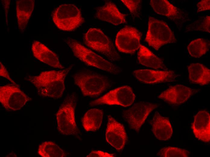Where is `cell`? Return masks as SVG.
I'll use <instances>...</instances> for the list:
<instances>
[{
	"mask_svg": "<svg viewBox=\"0 0 210 157\" xmlns=\"http://www.w3.org/2000/svg\"><path fill=\"white\" fill-rule=\"evenodd\" d=\"M142 34L136 28L126 26L117 33L115 43L120 52L130 54L134 53L139 48Z\"/></svg>",
	"mask_w": 210,
	"mask_h": 157,
	"instance_id": "11",
	"label": "cell"
},
{
	"mask_svg": "<svg viewBox=\"0 0 210 157\" xmlns=\"http://www.w3.org/2000/svg\"><path fill=\"white\" fill-rule=\"evenodd\" d=\"M73 78L75 84L85 96L97 97L112 85L107 77L91 71L77 72L74 75Z\"/></svg>",
	"mask_w": 210,
	"mask_h": 157,
	"instance_id": "2",
	"label": "cell"
},
{
	"mask_svg": "<svg viewBox=\"0 0 210 157\" xmlns=\"http://www.w3.org/2000/svg\"><path fill=\"white\" fill-rule=\"evenodd\" d=\"M135 96L132 88L128 86L118 87L109 91L100 98L90 103L91 106L105 104L119 105L124 107L131 105Z\"/></svg>",
	"mask_w": 210,
	"mask_h": 157,
	"instance_id": "10",
	"label": "cell"
},
{
	"mask_svg": "<svg viewBox=\"0 0 210 157\" xmlns=\"http://www.w3.org/2000/svg\"><path fill=\"white\" fill-rule=\"evenodd\" d=\"M16 15L18 28L21 32L26 29L34 9V0H16Z\"/></svg>",
	"mask_w": 210,
	"mask_h": 157,
	"instance_id": "20",
	"label": "cell"
},
{
	"mask_svg": "<svg viewBox=\"0 0 210 157\" xmlns=\"http://www.w3.org/2000/svg\"><path fill=\"white\" fill-rule=\"evenodd\" d=\"M189 79L194 84L205 85L209 83L210 70L202 64H190L188 66Z\"/></svg>",
	"mask_w": 210,
	"mask_h": 157,
	"instance_id": "22",
	"label": "cell"
},
{
	"mask_svg": "<svg viewBox=\"0 0 210 157\" xmlns=\"http://www.w3.org/2000/svg\"><path fill=\"white\" fill-rule=\"evenodd\" d=\"M209 48V41L203 38H198L192 40L187 46L190 55L196 58L200 57L205 54Z\"/></svg>",
	"mask_w": 210,
	"mask_h": 157,
	"instance_id": "25",
	"label": "cell"
},
{
	"mask_svg": "<svg viewBox=\"0 0 210 157\" xmlns=\"http://www.w3.org/2000/svg\"><path fill=\"white\" fill-rule=\"evenodd\" d=\"M0 75L8 79L14 84H16L14 81L11 79L5 66L0 62Z\"/></svg>",
	"mask_w": 210,
	"mask_h": 157,
	"instance_id": "31",
	"label": "cell"
},
{
	"mask_svg": "<svg viewBox=\"0 0 210 157\" xmlns=\"http://www.w3.org/2000/svg\"><path fill=\"white\" fill-rule=\"evenodd\" d=\"M159 106V104L157 103L140 102L123 111L122 116L130 127L138 132L149 114Z\"/></svg>",
	"mask_w": 210,
	"mask_h": 157,
	"instance_id": "9",
	"label": "cell"
},
{
	"mask_svg": "<svg viewBox=\"0 0 210 157\" xmlns=\"http://www.w3.org/2000/svg\"><path fill=\"white\" fill-rule=\"evenodd\" d=\"M189 154V152L185 149L169 146L161 149L157 155L161 157H187Z\"/></svg>",
	"mask_w": 210,
	"mask_h": 157,
	"instance_id": "26",
	"label": "cell"
},
{
	"mask_svg": "<svg viewBox=\"0 0 210 157\" xmlns=\"http://www.w3.org/2000/svg\"><path fill=\"white\" fill-rule=\"evenodd\" d=\"M103 112L101 110L92 109L88 110L82 119L83 126L87 132L95 131L99 129L102 123Z\"/></svg>",
	"mask_w": 210,
	"mask_h": 157,
	"instance_id": "23",
	"label": "cell"
},
{
	"mask_svg": "<svg viewBox=\"0 0 210 157\" xmlns=\"http://www.w3.org/2000/svg\"><path fill=\"white\" fill-rule=\"evenodd\" d=\"M198 91V90L178 85L169 87L158 97L169 104L179 105L186 102Z\"/></svg>",
	"mask_w": 210,
	"mask_h": 157,
	"instance_id": "14",
	"label": "cell"
},
{
	"mask_svg": "<svg viewBox=\"0 0 210 157\" xmlns=\"http://www.w3.org/2000/svg\"><path fill=\"white\" fill-rule=\"evenodd\" d=\"M145 41L149 46L158 50L165 44L176 43L177 40L173 32L165 22L150 17Z\"/></svg>",
	"mask_w": 210,
	"mask_h": 157,
	"instance_id": "7",
	"label": "cell"
},
{
	"mask_svg": "<svg viewBox=\"0 0 210 157\" xmlns=\"http://www.w3.org/2000/svg\"><path fill=\"white\" fill-rule=\"evenodd\" d=\"M150 4L157 13L167 17L180 27L186 19L185 12L167 0H151Z\"/></svg>",
	"mask_w": 210,
	"mask_h": 157,
	"instance_id": "13",
	"label": "cell"
},
{
	"mask_svg": "<svg viewBox=\"0 0 210 157\" xmlns=\"http://www.w3.org/2000/svg\"><path fill=\"white\" fill-rule=\"evenodd\" d=\"M77 98L73 93L64 99L56 114L57 128L59 132L65 135H73L80 138V134L75 121V112Z\"/></svg>",
	"mask_w": 210,
	"mask_h": 157,
	"instance_id": "4",
	"label": "cell"
},
{
	"mask_svg": "<svg viewBox=\"0 0 210 157\" xmlns=\"http://www.w3.org/2000/svg\"><path fill=\"white\" fill-rule=\"evenodd\" d=\"M138 58L139 63L146 66L158 69L167 70L168 69L163 60L157 56L148 49L141 45L138 53Z\"/></svg>",
	"mask_w": 210,
	"mask_h": 157,
	"instance_id": "21",
	"label": "cell"
},
{
	"mask_svg": "<svg viewBox=\"0 0 210 157\" xmlns=\"http://www.w3.org/2000/svg\"><path fill=\"white\" fill-rule=\"evenodd\" d=\"M63 40L71 49L74 55L88 66L114 74L121 72L122 69L119 66L104 59L75 40L67 38Z\"/></svg>",
	"mask_w": 210,
	"mask_h": 157,
	"instance_id": "3",
	"label": "cell"
},
{
	"mask_svg": "<svg viewBox=\"0 0 210 157\" xmlns=\"http://www.w3.org/2000/svg\"><path fill=\"white\" fill-rule=\"evenodd\" d=\"M121 1L129 9L132 15L136 17L139 15L141 0H121Z\"/></svg>",
	"mask_w": 210,
	"mask_h": 157,
	"instance_id": "28",
	"label": "cell"
},
{
	"mask_svg": "<svg viewBox=\"0 0 210 157\" xmlns=\"http://www.w3.org/2000/svg\"><path fill=\"white\" fill-rule=\"evenodd\" d=\"M84 43L89 48L105 56L112 62L120 58L112 41L100 29L91 28L84 34Z\"/></svg>",
	"mask_w": 210,
	"mask_h": 157,
	"instance_id": "6",
	"label": "cell"
},
{
	"mask_svg": "<svg viewBox=\"0 0 210 157\" xmlns=\"http://www.w3.org/2000/svg\"><path fill=\"white\" fill-rule=\"evenodd\" d=\"M38 153L43 157H65L67 153L54 142L46 141L39 146Z\"/></svg>",
	"mask_w": 210,
	"mask_h": 157,
	"instance_id": "24",
	"label": "cell"
},
{
	"mask_svg": "<svg viewBox=\"0 0 210 157\" xmlns=\"http://www.w3.org/2000/svg\"><path fill=\"white\" fill-rule=\"evenodd\" d=\"M31 50L34 56L41 62L55 68H64L60 63L57 55L40 42L34 41Z\"/></svg>",
	"mask_w": 210,
	"mask_h": 157,
	"instance_id": "18",
	"label": "cell"
},
{
	"mask_svg": "<svg viewBox=\"0 0 210 157\" xmlns=\"http://www.w3.org/2000/svg\"><path fill=\"white\" fill-rule=\"evenodd\" d=\"M191 128L195 137L205 143L210 140V115L207 111H200L194 117Z\"/></svg>",
	"mask_w": 210,
	"mask_h": 157,
	"instance_id": "16",
	"label": "cell"
},
{
	"mask_svg": "<svg viewBox=\"0 0 210 157\" xmlns=\"http://www.w3.org/2000/svg\"><path fill=\"white\" fill-rule=\"evenodd\" d=\"M105 137L107 142L119 152L123 150L128 139L123 125L110 115L108 116Z\"/></svg>",
	"mask_w": 210,
	"mask_h": 157,
	"instance_id": "12",
	"label": "cell"
},
{
	"mask_svg": "<svg viewBox=\"0 0 210 157\" xmlns=\"http://www.w3.org/2000/svg\"><path fill=\"white\" fill-rule=\"evenodd\" d=\"M140 82L148 84L171 82L177 76L173 71H155L150 69H138L133 74Z\"/></svg>",
	"mask_w": 210,
	"mask_h": 157,
	"instance_id": "15",
	"label": "cell"
},
{
	"mask_svg": "<svg viewBox=\"0 0 210 157\" xmlns=\"http://www.w3.org/2000/svg\"><path fill=\"white\" fill-rule=\"evenodd\" d=\"M2 4L4 6L6 21H7V24L8 15L11 1L10 0H2Z\"/></svg>",
	"mask_w": 210,
	"mask_h": 157,
	"instance_id": "32",
	"label": "cell"
},
{
	"mask_svg": "<svg viewBox=\"0 0 210 157\" xmlns=\"http://www.w3.org/2000/svg\"><path fill=\"white\" fill-rule=\"evenodd\" d=\"M72 67L70 66L59 71L43 72L37 75H29L26 79L35 86L40 96L59 98L62 96L65 90V77Z\"/></svg>",
	"mask_w": 210,
	"mask_h": 157,
	"instance_id": "1",
	"label": "cell"
},
{
	"mask_svg": "<svg viewBox=\"0 0 210 157\" xmlns=\"http://www.w3.org/2000/svg\"><path fill=\"white\" fill-rule=\"evenodd\" d=\"M152 131L156 138L161 141L170 139L173 133V129L169 119L161 116L156 111L151 121Z\"/></svg>",
	"mask_w": 210,
	"mask_h": 157,
	"instance_id": "19",
	"label": "cell"
},
{
	"mask_svg": "<svg viewBox=\"0 0 210 157\" xmlns=\"http://www.w3.org/2000/svg\"><path fill=\"white\" fill-rule=\"evenodd\" d=\"M31 99L25 94L16 84L0 87V101L9 111L19 110Z\"/></svg>",
	"mask_w": 210,
	"mask_h": 157,
	"instance_id": "8",
	"label": "cell"
},
{
	"mask_svg": "<svg viewBox=\"0 0 210 157\" xmlns=\"http://www.w3.org/2000/svg\"><path fill=\"white\" fill-rule=\"evenodd\" d=\"M116 156V155L114 154H111L100 150H93L87 157H114Z\"/></svg>",
	"mask_w": 210,
	"mask_h": 157,
	"instance_id": "29",
	"label": "cell"
},
{
	"mask_svg": "<svg viewBox=\"0 0 210 157\" xmlns=\"http://www.w3.org/2000/svg\"><path fill=\"white\" fill-rule=\"evenodd\" d=\"M210 16H207L196 21L188 27V30H199L210 33Z\"/></svg>",
	"mask_w": 210,
	"mask_h": 157,
	"instance_id": "27",
	"label": "cell"
},
{
	"mask_svg": "<svg viewBox=\"0 0 210 157\" xmlns=\"http://www.w3.org/2000/svg\"><path fill=\"white\" fill-rule=\"evenodd\" d=\"M52 19L59 29L65 31H73L84 22L81 10L72 4L59 5L53 12Z\"/></svg>",
	"mask_w": 210,
	"mask_h": 157,
	"instance_id": "5",
	"label": "cell"
},
{
	"mask_svg": "<svg viewBox=\"0 0 210 157\" xmlns=\"http://www.w3.org/2000/svg\"><path fill=\"white\" fill-rule=\"evenodd\" d=\"M99 19L116 25L126 23V14L121 13L116 5L107 1L103 6L98 8L96 14Z\"/></svg>",
	"mask_w": 210,
	"mask_h": 157,
	"instance_id": "17",
	"label": "cell"
},
{
	"mask_svg": "<svg viewBox=\"0 0 210 157\" xmlns=\"http://www.w3.org/2000/svg\"><path fill=\"white\" fill-rule=\"evenodd\" d=\"M210 0H202L199 2L197 5V12L210 10Z\"/></svg>",
	"mask_w": 210,
	"mask_h": 157,
	"instance_id": "30",
	"label": "cell"
}]
</instances>
